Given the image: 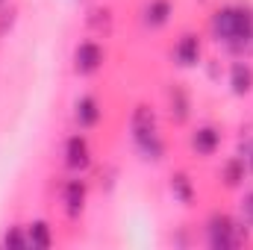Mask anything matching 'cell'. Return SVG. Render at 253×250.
I'll list each match as a JSON object with an SVG mask.
<instances>
[{
	"label": "cell",
	"instance_id": "6da1fadb",
	"mask_svg": "<svg viewBox=\"0 0 253 250\" xmlns=\"http://www.w3.org/2000/svg\"><path fill=\"white\" fill-rule=\"evenodd\" d=\"M209 36L230 59H251L253 53V6L248 0L221 3L209 15Z\"/></svg>",
	"mask_w": 253,
	"mask_h": 250
},
{
	"label": "cell",
	"instance_id": "7a4b0ae2",
	"mask_svg": "<svg viewBox=\"0 0 253 250\" xmlns=\"http://www.w3.org/2000/svg\"><path fill=\"white\" fill-rule=\"evenodd\" d=\"M129 141L135 147V153L150 162V165H159L165 162L168 156V141L162 135V126H159V115L150 103H135L129 109Z\"/></svg>",
	"mask_w": 253,
	"mask_h": 250
},
{
	"label": "cell",
	"instance_id": "3957f363",
	"mask_svg": "<svg viewBox=\"0 0 253 250\" xmlns=\"http://www.w3.org/2000/svg\"><path fill=\"white\" fill-rule=\"evenodd\" d=\"M203 242L212 250H233L251 242V227L242 218H233L230 212H209V218L203 221Z\"/></svg>",
	"mask_w": 253,
	"mask_h": 250
},
{
	"label": "cell",
	"instance_id": "277c9868",
	"mask_svg": "<svg viewBox=\"0 0 253 250\" xmlns=\"http://www.w3.org/2000/svg\"><path fill=\"white\" fill-rule=\"evenodd\" d=\"M106 62V47L94 39V36H85L74 44V53H71V68L77 77H94Z\"/></svg>",
	"mask_w": 253,
	"mask_h": 250
},
{
	"label": "cell",
	"instance_id": "5b68a950",
	"mask_svg": "<svg viewBox=\"0 0 253 250\" xmlns=\"http://www.w3.org/2000/svg\"><path fill=\"white\" fill-rule=\"evenodd\" d=\"M91 141L88 135L80 129V132H71L62 141V165L71 174H85L91 168Z\"/></svg>",
	"mask_w": 253,
	"mask_h": 250
},
{
	"label": "cell",
	"instance_id": "8992f818",
	"mask_svg": "<svg viewBox=\"0 0 253 250\" xmlns=\"http://www.w3.org/2000/svg\"><path fill=\"white\" fill-rule=\"evenodd\" d=\"M62 212L68 221H80L83 212H85V203H88V183L83 180V174H74L62 183Z\"/></svg>",
	"mask_w": 253,
	"mask_h": 250
},
{
	"label": "cell",
	"instance_id": "52a82bcc",
	"mask_svg": "<svg viewBox=\"0 0 253 250\" xmlns=\"http://www.w3.org/2000/svg\"><path fill=\"white\" fill-rule=\"evenodd\" d=\"M224 141V129L218 124H197L189 132V147L197 159H212L221 150Z\"/></svg>",
	"mask_w": 253,
	"mask_h": 250
},
{
	"label": "cell",
	"instance_id": "ba28073f",
	"mask_svg": "<svg viewBox=\"0 0 253 250\" xmlns=\"http://www.w3.org/2000/svg\"><path fill=\"white\" fill-rule=\"evenodd\" d=\"M171 59L180 68H197V65H203V39H200V33H194V30L180 33L177 42H174V47H171Z\"/></svg>",
	"mask_w": 253,
	"mask_h": 250
},
{
	"label": "cell",
	"instance_id": "9c48e42d",
	"mask_svg": "<svg viewBox=\"0 0 253 250\" xmlns=\"http://www.w3.org/2000/svg\"><path fill=\"white\" fill-rule=\"evenodd\" d=\"M191 112H194V100H191L186 83H171L168 85V118L177 126H186L191 121Z\"/></svg>",
	"mask_w": 253,
	"mask_h": 250
},
{
	"label": "cell",
	"instance_id": "30bf717a",
	"mask_svg": "<svg viewBox=\"0 0 253 250\" xmlns=\"http://www.w3.org/2000/svg\"><path fill=\"white\" fill-rule=\"evenodd\" d=\"M100 118H103V106H100V100L94 94H80L74 100V124L80 126L83 132L94 129L100 124Z\"/></svg>",
	"mask_w": 253,
	"mask_h": 250
},
{
	"label": "cell",
	"instance_id": "8fae6325",
	"mask_svg": "<svg viewBox=\"0 0 253 250\" xmlns=\"http://www.w3.org/2000/svg\"><path fill=\"white\" fill-rule=\"evenodd\" d=\"M227 83L236 97H248L253 91V62L251 59H233L227 68Z\"/></svg>",
	"mask_w": 253,
	"mask_h": 250
},
{
	"label": "cell",
	"instance_id": "7c38bea8",
	"mask_svg": "<svg viewBox=\"0 0 253 250\" xmlns=\"http://www.w3.org/2000/svg\"><path fill=\"white\" fill-rule=\"evenodd\" d=\"M218 177H221V186L224 188L239 191V188H245L248 177H251V171H248V162H245L242 156H227V159L221 162Z\"/></svg>",
	"mask_w": 253,
	"mask_h": 250
},
{
	"label": "cell",
	"instance_id": "4fadbf2b",
	"mask_svg": "<svg viewBox=\"0 0 253 250\" xmlns=\"http://www.w3.org/2000/svg\"><path fill=\"white\" fill-rule=\"evenodd\" d=\"M168 191H171L174 203H180V206H186V209L197 203V186H194V180H191L189 171H174V174L168 177Z\"/></svg>",
	"mask_w": 253,
	"mask_h": 250
},
{
	"label": "cell",
	"instance_id": "5bb4252c",
	"mask_svg": "<svg viewBox=\"0 0 253 250\" xmlns=\"http://www.w3.org/2000/svg\"><path fill=\"white\" fill-rule=\"evenodd\" d=\"M171 15H174V3L171 0H147L144 9H141V24L147 30H162V27H168Z\"/></svg>",
	"mask_w": 253,
	"mask_h": 250
},
{
	"label": "cell",
	"instance_id": "9a60e30c",
	"mask_svg": "<svg viewBox=\"0 0 253 250\" xmlns=\"http://www.w3.org/2000/svg\"><path fill=\"white\" fill-rule=\"evenodd\" d=\"M53 242H56V239H53V227H50V221L36 218V221L27 224V248L44 250V248H50Z\"/></svg>",
	"mask_w": 253,
	"mask_h": 250
},
{
	"label": "cell",
	"instance_id": "2e32d148",
	"mask_svg": "<svg viewBox=\"0 0 253 250\" xmlns=\"http://www.w3.org/2000/svg\"><path fill=\"white\" fill-rule=\"evenodd\" d=\"M112 24H115V18H112V9H109V6H94V9H88V15H85V27H88L94 36H109V33H112Z\"/></svg>",
	"mask_w": 253,
	"mask_h": 250
},
{
	"label": "cell",
	"instance_id": "e0dca14e",
	"mask_svg": "<svg viewBox=\"0 0 253 250\" xmlns=\"http://www.w3.org/2000/svg\"><path fill=\"white\" fill-rule=\"evenodd\" d=\"M0 248H27V227H21V224L6 227V233L0 239Z\"/></svg>",
	"mask_w": 253,
	"mask_h": 250
},
{
	"label": "cell",
	"instance_id": "ac0fdd59",
	"mask_svg": "<svg viewBox=\"0 0 253 250\" xmlns=\"http://www.w3.org/2000/svg\"><path fill=\"white\" fill-rule=\"evenodd\" d=\"M239 218L253 230V188H248L242 194V200H239Z\"/></svg>",
	"mask_w": 253,
	"mask_h": 250
},
{
	"label": "cell",
	"instance_id": "d6986e66",
	"mask_svg": "<svg viewBox=\"0 0 253 250\" xmlns=\"http://www.w3.org/2000/svg\"><path fill=\"white\" fill-rule=\"evenodd\" d=\"M253 150V129H242V135H239V144H236V156H242V159H248V153Z\"/></svg>",
	"mask_w": 253,
	"mask_h": 250
},
{
	"label": "cell",
	"instance_id": "ffe728a7",
	"mask_svg": "<svg viewBox=\"0 0 253 250\" xmlns=\"http://www.w3.org/2000/svg\"><path fill=\"white\" fill-rule=\"evenodd\" d=\"M12 24H15V9H12V6H9V9L3 6V9H0V39L12 30Z\"/></svg>",
	"mask_w": 253,
	"mask_h": 250
},
{
	"label": "cell",
	"instance_id": "44dd1931",
	"mask_svg": "<svg viewBox=\"0 0 253 250\" xmlns=\"http://www.w3.org/2000/svg\"><path fill=\"white\" fill-rule=\"evenodd\" d=\"M103 180H100V188L109 194V191H115V183H118V171L115 168H106V174H100Z\"/></svg>",
	"mask_w": 253,
	"mask_h": 250
},
{
	"label": "cell",
	"instance_id": "7402d4cb",
	"mask_svg": "<svg viewBox=\"0 0 253 250\" xmlns=\"http://www.w3.org/2000/svg\"><path fill=\"white\" fill-rule=\"evenodd\" d=\"M206 74H209V80H212V83H218V80H221V74H224V68H221V62L209 59V62H206Z\"/></svg>",
	"mask_w": 253,
	"mask_h": 250
},
{
	"label": "cell",
	"instance_id": "603a6c76",
	"mask_svg": "<svg viewBox=\"0 0 253 250\" xmlns=\"http://www.w3.org/2000/svg\"><path fill=\"white\" fill-rule=\"evenodd\" d=\"M245 162H248V171H251V177H253V150L248 153V159H245Z\"/></svg>",
	"mask_w": 253,
	"mask_h": 250
},
{
	"label": "cell",
	"instance_id": "cb8c5ba5",
	"mask_svg": "<svg viewBox=\"0 0 253 250\" xmlns=\"http://www.w3.org/2000/svg\"><path fill=\"white\" fill-rule=\"evenodd\" d=\"M6 3H9V0H0V9H3V6H6Z\"/></svg>",
	"mask_w": 253,
	"mask_h": 250
},
{
	"label": "cell",
	"instance_id": "d4e9b609",
	"mask_svg": "<svg viewBox=\"0 0 253 250\" xmlns=\"http://www.w3.org/2000/svg\"><path fill=\"white\" fill-rule=\"evenodd\" d=\"M197 3H206V0H197Z\"/></svg>",
	"mask_w": 253,
	"mask_h": 250
}]
</instances>
